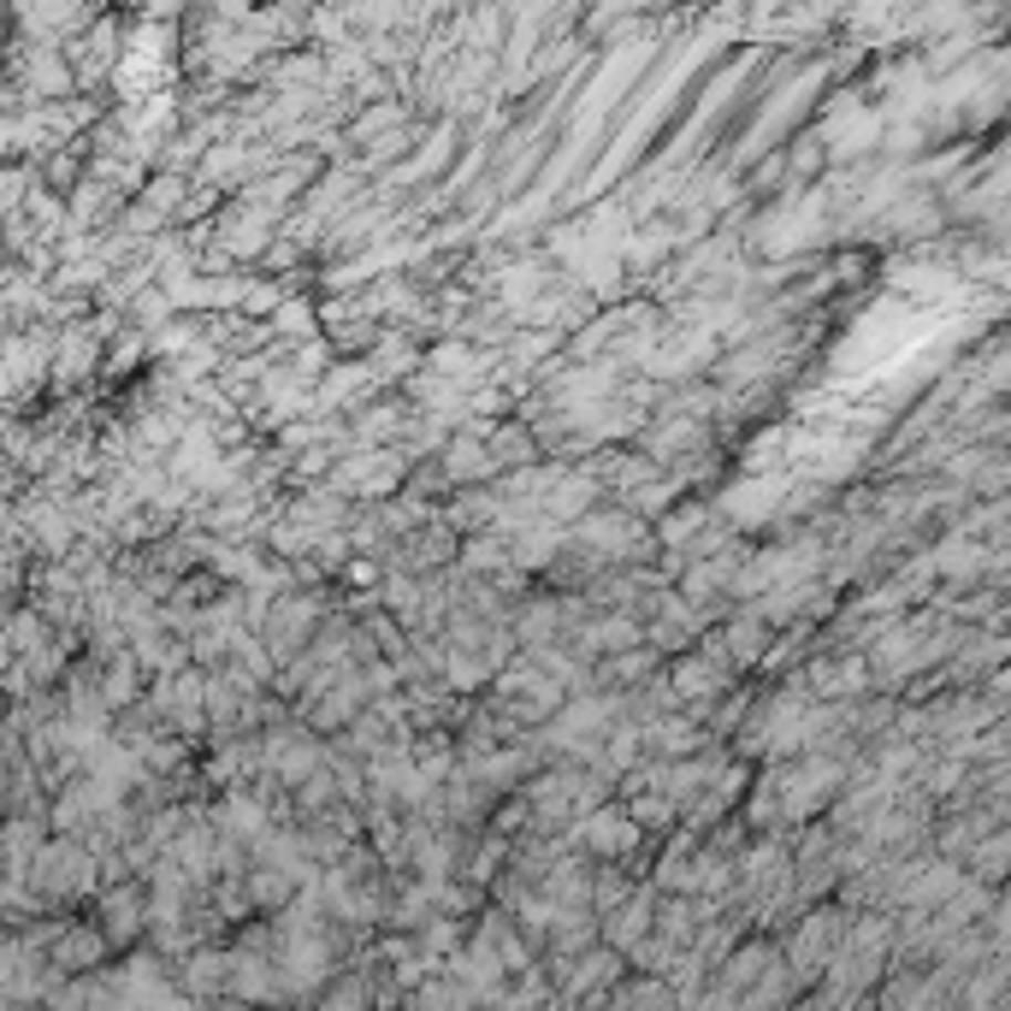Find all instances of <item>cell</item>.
I'll list each match as a JSON object with an SVG mask.
<instances>
[{
  "label": "cell",
  "instance_id": "7a4b0ae2",
  "mask_svg": "<svg viewBox=\"0 0 1011 1011\" xmlns=\"http://www.w3.org/2000/svg\"><path fill=\"white\" fill-rule=\"evenodd\" d=\"M639 840V816L633 811H597L592 822H580V846L597 852V858H622Z\"/></svg>",
  "mask_w": 1011,
  "mask_h": 1011
},
{
  "label": "cell",
  "instance_id": "30bf717a",
  "mask_svg": "<svg viewBox=\"0 0 1011 1011\" xmlns=\"http://www.w3.org/2000/svg\"><path fill=\"white\" fill-rule=\"evenodd\" d=\"M131 692H136V668L131 663H113L107 668V705H125Z\"/></svg>",
  "mask_w": 1011,
  "mask_h": 1011
},
{
  "label": "cell",
  "instance_id": "9c48e42d",
  "mask_svg": "<svg viewBox=\"0 0 1011 1011\" xmlns=\"http://www.w3.org/2000/svg\"><path fill=\"white\" fill-rule=\"evenodd\" d=\"M249 894L261 905H284L296 894V869H249Z\"/></svg>",
  "mask_w": 1011,
  "mask_h": 1011
},
{
  "label": "cell",
  "instance_id": "8fae6325",
  "mask_svg": "<svg viewBox=\"0 0 1011 1011\" xmlns=\"http://www.w3.org/2000/svg\"><path fill=\"white\" fill-rule=\"evenodd\" d=\"M450 680H456V687H479V680H486V663H468V657H450Z\"/></svg>",
  "mask_w": 1011,
  "mask_h": 1011
},
{
  "label": "cell",
  "instance_id": "6da1fadb",
  "mask_svg": "<svg viewBox=\"0 0 1011 1011\" xmlns=\"http://www.w3.org/2000/svg\"><path fill=\"white\" fill-rule=\"evenodd\" d=\"M574 544H586L592 556H604V562H627V556H645L650 551V539H645V521L633 515V509H592L586 521L574 527Z\"/></svg>",
  "mask_w": 1011,
  "mask_h": 1011
},
{
  "label": "cell",
  "instance_id": "52a82bcc",
  "mask_svg": "<svg viewBox=\"0 0 1011 1011\" xmlns=\"http://www.w3.org/2000/svg\"><path fill=\"white\" fill-rule=\"evenodd\" d=\"M722 687H728L722 668L705 663V657H692V663H680V668H675V692H680V698H716Z\"/></svg>",
  "mask_w": 1011,
  "mask_h": 1011
},
{
  "label": "cell",
  "instance_id": "8992f818",
  "mask_svg": "<svg viewBox=\"0 0 1011 1011\" xmlns=\"http://www.w3.org/2000/svg\"><path fill=\"white\" fill-rule=\"evenodd\" d=\"M639 639H645V633L633 627V615H615V622H592L586 633H580V650H609V645L615 650H633Z\"/></svg>",
  "mask_w": 1011,
  "mask_h": 1011
},
{
  "label": "cell",
  "instance_id": "ba28073f",
  "mask_svg": "<svg viewBox=\"0 0 1011 1011\" xmlns=\"http://www.w3.org/2000/svg\"><path fill=\"white\" fill-rule=\"evenodd\" d=\"M444 468H450V479H468V473H491L497 456L486 450V444H473V438H456L450 456H444Z\"/></svg>",
  "mask_w": 1011,
  "mask_h": 1011
},
{
  "label": "cell",
  "instance_id": "277c9868",
  "mask_svg": "<svg viewBox=\"0 0 1011 1011\" xmlns=\"http://www.w3.org/2000/svg\"><path fill=\"white\" fill-rule=\"evenodd\" d=\"M101 952H107V935H101V929H90V923L54 940V965H60V970H90Z\"/></svg>",
  "mask_w": 1011,
  "mask_h": 1011
},
{
  "label": "cell",
  "instance_id": "3957f363",
  "mask_svg": "<svg viewBox=\"0 0 1011 1011\" xmlns=\"http://www.w3.org/2000/svg\"><path fill=\"white\" fill-rule=\"evenodd\" d=\"M148 917L154 911L143 905V887H113V894H107V935L113 940H131Z\"/></svg>",
  "mask_w": 1011,
  "mask_h": 1011
},
{
  "label": "cell",
  "instance_id": "5b68a950",
  "mask_svg": "<svg viewBox=\"0 0 1011 1011\" xmlns=\"http://www.w3.org/2000/svg\"><path fill=\"white\" fill-rule=\"evenodd\" d=\"M769 650V627L763 615H740V622L728 627V663H758Z\"/></svg>",
  "mask_w": 1011,
  "mask_h": 1011
}]
</instances>
